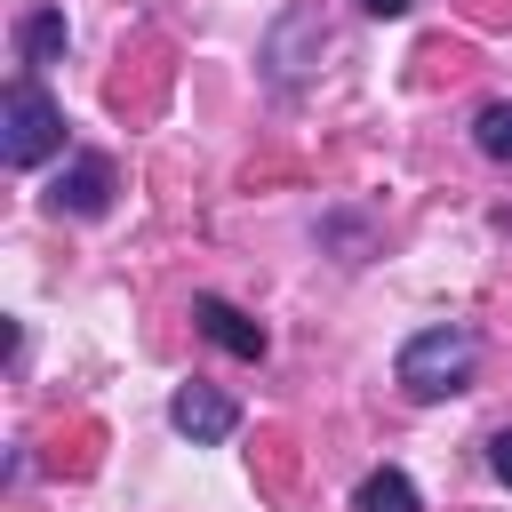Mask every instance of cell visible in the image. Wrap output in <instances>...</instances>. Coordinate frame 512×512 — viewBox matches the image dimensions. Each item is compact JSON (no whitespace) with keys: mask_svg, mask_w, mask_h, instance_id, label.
I'll return each instance as SVG.
<instances>
[{"mask_svg":"<svg viewBox=\"0 0 512 512\" xmlns=\"http://www.w3.org/2000/svg\"><path fill=\"white\" fill-rule=\"evenodd\" d=\"M472 368H480V344H472V328H416L408 344H400V360H392V376L416 392V400H440V392H464L472 384Z\"/></svg>","mask_w":512,"mask_h":512,"instance_id":"1","label":"cell"},{"mask_svg":"<svg viewBox=\"0 0 512 512\" xmlns=\"http://www.w3.org/2000/svg\"><path fill=\"white\" fill-rule=\"evenodd\" d=\"M48 152H64V112L32 72H16L8 96H0V160L8 168H40Z\"/></svg>","mask_w":512,"mask_h":512,"instance_id":"2","label":"cell"},{"mask_svg":"<svg viewBox=\"0 0 512 512\" xmlns=\"http://www.w3.org/2000/svg\"><path fill=\"white\" fill-rule=\"evenodd\" d=\"M168 424L184 432V440H200V448H216V440H232V424H240V408L216 392V384H176V400H168Z\"/></svg>","mask_w":512,"mask_h":512,"instance_id":"3","label":"cell"},{"mask_svg":"<svg viewBox=\"0 0 512 512\" xmlns=\"http://www.w3.org/2000/svg\"><path fill=\"white\" fill-rule=\"evenodd\" d=\"M48 208H56V216H104V208H112V160H104V152H80V160L48 184Z\"/></svg>","mask_w":512,"mask_h":512,"instance_id":"4","label":"cell"},{"mask_svg":"<svg viewBox=\"0 0 512 512\" xmlns=\"http://www.w3.org/2000/svg\"><path fill=\"white\" fill-rule=\"evenodd\" d=\"M192 320H200V336L224 344L232 360H264V328H256L240 304H224V296H192Z\"/></svg>","mask_w":512,"mask_h":512,"instance_id":"5","label":"cell"},{"mask_svg":"<svg viewBox=\"0 0 512 512\" xmlns=\"http://www.w3.org/2000/svg\"><path fill=\"white\" fill-rule=\"evenodd\" d=\"M352 512H424V504H416V480H408L400 464H384V472H368V480H360Z\"/></svg>","mask_w":512,"mask_h":512,"instance_id":"6","label":"cell"},{"mask_svg":"<svg viewBox=\"0 0 512 512\" xmlns=\"http://www.w3.org/2000/svg\"><path fill=\"white\" fill-rule=\"evenodd\" d=\"M56 56H64V16H56V8L24 16V64L40 72V64H56Z\"/></svg>","mask_w":512,"mask_h":512,"instance_id":"7","label":"cell"},{"mask_svg":"<svg viewBox=\"0 0 512 512\" xmlns=\"http://www.w3.org/2000/svg\"><path fill=\"white\" fill-rule=\"evenodd\" d=\"M472 144H480L488 160H512V104H488V112L472 120Z\"/></svg>","mask_w":512,"mask_h":512,"instance_id":"8","label":"cell"},{"mask_svg":"<svg viewBox=\"0 0 512 512\" xmlns=\"http://www.w3.org/2000/svg\"><path fill=\"white\" fill-rule=\"evenodd\" d=\"M488 464H496V480L512 488V432H496V440H488Z\"/></svg>","mask_w":512,"mask_h":512,"instance_id":"9","label":"cell"},{"mask_svg":"<svg viewBox=\"0 0 512 512\" xmlns=\"http://www.w3.org/2000/svg\"><path fill=\"white\" fill-rule=\"evenodd\" d=\"M360 8H368V16H408L416 0H360Z\"/></svg>","mask_w":512,"mask_h":512,"instance_id":"10","label":"cell"}]
</instances>
